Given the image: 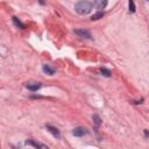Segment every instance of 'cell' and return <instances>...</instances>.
I'll return each mask as SVG.
<instances>
[{"mask_svg":"<svg viewBox=\"0 0 149 149\" xmlns=\"http://www.w3.org/2000/svg\"><path fill=\"white\" fill-rule=\"evenodd\" d=\"M74 10L79 15H86L92 10V3L88 0H80L74 5Z\"/></svg>","mask_w":149,"mask_h":149,"instance_id":"1","label":"cell"},{"mask_svg":"<svg viewBox=\"0 0 149 149\" xmlns=\"http://www.w3.org/2000/svg\"><path fill=\"white\" fill-rule=\"evenodd\" d=\"M87 133H88L87 129L84 128V127H77V128H74V129L72 130V134H73L74 136H78V137H81V136L86 135Z\"/></svg>","mask_w":149,"mask_h":149,"instance_id":"2","label":"cell"},{"mask_svg":"<svg viewBox=\"0 0 149 149\" xmlns=\"http://www.w3.org/2000/svg\"><path fill=\"white\" fill-rule=\"evenodd\" d=\"M74 34L78 35L79 37H84V38H91V33L86 29H76Z\"/></svg>","mask_w":149,"mask_h":149,"instance_id":"3","label":"cell"},{"mask_svg":"<svg viewBox=\"0 0 149 149\" xmlns=\"http://www.w3.org/2000/svg\"><path fill=\"white\" fill-rule=\"evenodd\" d=\"M26 87H27L29 91L35 92V91H37V90L41 88V84H40V83H28V84L26 85Z\"/></svg>","mask_w":149,"mask_h":149,"instance_id":"4","label":"cell"},{"mask_svg":"<svg viewBox=\"0 0 149 149\" xmlns=\"http://www.w3.org/2000/svg\"><path fill=\"white\" fill-rule=\"evenodd\" d=\"M26 144L31 146V147H35V148H44V149H48L47 146L40 144V143H37V142H35V141H33V140H27V141H26Z\"/></svg>","mask_w":149,"mask_h":149,"instance_id":"5","label":"cell"},{"mask_svg":"<svg viewBox=\"0 0 149 149\" xmlns=\"http://www.w3.org/2000/svg\"><path fill=\"white\" fill-rule=\"evenodd\" d=\"M94 6L98 9H104L107 6V0H94Z\"/></svg>","mask_w":149,"mask_h":149,"instance_id":"6","label":"cell"},{"mask_svg":"<svg viewBox=\"0 0 149 149\" xmlns=\"http://www.w3.org/2000/svg\"><path fill=\"white\" fill-rule=\"evenodd\" d=\"M42 70H43V72L44 73H47V74H49V76H52L54 73H55V69H52L50 65H48V64H44L43 66H42Z\"/></svg>","mask_w":149,"mask_h":149,"instance_id":"7","label":"cell"},{"mask_svg":"<svg viewBox=\"0 0 149 149\" xmlns=\"http://www.w3.org/2000/svg\"><path fill=\"white\" fill-rule=\"evenodd\" d=\"M47 129L55 136V137H57V139H59L61 137V134H59V132H58V129L57 128H55V127H52V126H50V125H48L47 126Z\"/></svg>","mask_w":149,"mask_h":149,"instance_id":"8","label":"cell"},{"mask_svg":"<svg viewBox=\"0 0 149 149\" xmlns=\"http://www.w3.org/2000/svg\"><path fill=\"white\" fill-rule=\"evenodd\" d=\"M12 20H13V22H14V24H15L16 27H19V28H21V29H23V28H24V24H23V23H22V22L16 17V16H13V19H12Z\"/></svg>","mask_w":149,"mask_h":149,"instance_id":"9","label":"cell"},{"mask_svg":"<svg viewBox=\"0 0 149 149\" xmlns=\"http://www.w3.org/2000/svg\"><path fill=\"white\" fill-rule=\"evenodd\" d=\"M102 16H104V12H98V13H95V14H93V15H92L91 20H92V21H95V20L101 19Z\"/></svg>","mask_w":149,"mask_h":149,"instance_id":"10","label":"cell"},{"mask_svg":"<svg viewBox=\"0 0 149 149\" xmlns=\"http://www.w3.org/2000/svg\"><path fill=\"white\" fill-rule=\"evenodd\" d=\"M100 72H101V74H102V76H105V77H111V71H109L108 69L102 68V69L100 70Z\"/></svg>","mask_w":149,"mask_h":149,"instance_id":"11","label":"cell"},{"mask_svg":"<svg viewBox=\"0 0 149 149\" xmlns=\"http://www.w3.org/2000/svg\"><path fill=\"white\" fill-rule=\"evenodd\" d=\"M129 12H130V13H134V12H135V3H134V0H129Z\"/></svg>","mask_w":149,"mask_h":149,"instance_id":"12","label":"cell"},{"mask_svg":"<svg viewBox=\"0 0 149 149\" xmlns=\"http://www.w3.org/2000/svg\"><path fill=\"white\" fill-rule=\"evenodd\" d=\"M93 120H94V123H95L97 126H99V125H100V122H101L100 118H99L97 114H94V115H93Z\"/></svg>","mask_w":149,"mask_h":149,"instance_id":"13","label":"cell"},{"mask_svg":"<svg viewBox=\"0 0 149 149\" xmlns=\"http://www.w3.org/2000/svg\"><path fill=\"white\" fill-rule=\"evenodd\" d=\"M144 136H146V137H148V136H149V132H148L147 129H144Z\"/></svg>","mask_w":149,"mask_h":149,"instance_id":"14","label":"cell"}]
</instances>
